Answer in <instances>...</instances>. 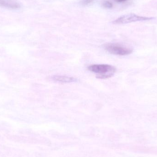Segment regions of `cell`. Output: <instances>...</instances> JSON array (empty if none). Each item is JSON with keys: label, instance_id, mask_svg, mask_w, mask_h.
<instances>
[{"label": "cell", "instance_id": "7a4b0ae2", "mask_svg": "<svg viewBox=\"0 0 157 157\" xmlns=\"http://www.w3.org/2000/svg\"><path fill=\"white\" fill-rule=\"evenodd\" d=\"M104 48L111 54L119 56H126L132 52V50L119 44L108 43L105 45Z\"/></svg>", "mask_w": 157, "mask_h": 157}, {"label": "cell", "instance_id": "3957f363", "mask_svg": "<svg viewBox=\"0 0 157 157\" xmlns=\"http://www.w3.org/2000/svg\"><path fill=\"white\" fill-rule=\"evenodd\" d=\"M153 17H146L140 16L134 13L128 14L124 15L118 17L116 20L113 21V24L118 25L129 24L132 22L137 21H146V20H151Z\"/></svg>", "mask_w": 157, "mask_h": 157}, {"label": "cell", "instance_id": "8992f818", "mask_svg": "<svg viewBox=\"0 0 157 157\" xmlns=\"http://www.w3.org/2000/svg\"><path fill=\"white\" fill-rule=\"evenodd\" d=\"M103 6L105 8H112L113 5L109 1H105L103 3Z\"/></svg>", "mask_w": 157, "mask_h": 157}, {"label": "cell", "instance_id": "52a82bcc", "mask_svg": "<svg viewBox=\"0 0 157 157\" xmlns=\"http://www.w3.org/2000/svg\"><path fill=\"white\" fill-rule=\"evenodd\" d=\"M93 1V0H83V4L85 5H87L92 3Z\"/></svg>", "mask_w": 157, "mask_h": 157}, {"label": "cell", "instance_id": "6da1fadb", "mask_svg": "<svg viewBox=\"0 0 157 157\" xmlns=\"http://www.w3.org/2000/svg\"><path fill=\"white\" fill-rule=\"evenodd\" d=\"M89 71L96 74L99 79H106L113 76L116 72L115 67L109 64H93L88 67Z\"/></svg>", "mask_w": 157, "mask_h": 157}, {"label": "cell", "instance_id": "277c9868", "mask_svg": "<svg viewBox=\"0 0 157 157\" xmlns=\"http://www.w3.org/2000/svg\"><path fill=\"white\" fill-rule=\"evenodd\" d=\"M0 6L11 9L20 8V4L16 0H0Z\"/></svg>", "mask_w": 157, "mask_h": 157}, {"label": "cell", "instance_id": "ba28073f", "mask_svg": "<svg viewBox=\"0 0 157 157\" xmlns=\"http://www.w3.org/2000/svg\"><path fill=\"white\" fill-rule=\"evenodd\" d=\"M117 2H126L127 0H113Z\"/></svg>", "mask_w": 157, "mask_h": 157}, {"label": "cell", "instance_id": "5b68a950", "mask_svg": "<svg viewBox=\"0 0 157 157\" xmlns=\"http://www.w3.org/2000/svg\"><path fill=\"white\" fill-rule=\"evenodd\" d=\"M51 78L54 81L61 83H71L78 81L77 78L63 75H54Z\"/></svg>", "mask_w": 157, "mask_h": 157}]
</instances>
